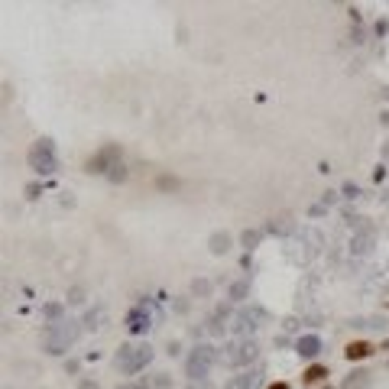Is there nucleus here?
I'll return each mask as SVG.
<instances>
[{"label":"nucleus","instance_id":"nucleus-1","mask_svg":"<svg viewBox=\"0 0 389 389\" xmlns=\"http://www.w3.org/2000/svg\"><path fill=\"white\" fill-rule=\"evenodd\" d=\"M153 357H156V351H153L149 344H143V340H127V344H121L114 364H117L121 373L134 377V373H140V370H146V366L153 364Z\"/></svg>","mask_w":389,"mask_h":389},{"label":"nucleus","instance_id":"nucleus-2","mask_svg":"<svg viewBox=\"0 0 389 389\" xmlns=\"http://www.w3.org/2000/svg\"><path fill=\"white\" fill-rule=\"evenodd\" d=\"M78 334H81L78 321H75V318H62L55 325H49L46 338H42V347H46V353H52V357H62V353L78 340Z\"/></svg>","mask_w":389,"mask_h":389},{"label":"nucleus","instance_id":"nucleus-3","mask_svg":"<svg viewBox=\"0 0 389 389\" xmlns=\"http://www.w3.org/2000/svg\"><path fill=\"white\" fill-rule=\"evenodd\" d=\"M214 364H218V351L211 344H194L188 351V357H185V377L192 383H205Z\"/></svg>","mask_w":389,"mask_h":389},{"label":"nucleus","instance_id":"nucleus-4","mask_svg":"<svg viewBox=\"0 0 389 389\" xmlns=\"http://www.w3.org/2000/svg\"><path fill=\"white\" fill-rule=\"evenodd\" d=\"M269 318L266 308L260 305H247V308H237L231 315V334L234 338H253L256 331L263 328V321Z\"/></svg>","mask_w":389,"mask_h":389},{"label":"nucleus","instance_id":"nucleus-5","mask_svg":"<svg viewBox=\"0 0 389 389\" xmlns=\"http://www.w3.org/2000/svg\"><path fill=\"white\" fill-rule=\"evenodd\" d=\"M29 169L36 175H55L59 172V149L49 136H39L29 149Z\"/></svg>","mask_w":389,"mask_h":389},{"label":"nucleus","instance_id":"nucleus-6","mask_svg":"<svg viewBox=\"0 0 389 389\" xmlns=\"http://www.w3.org/2000/svg\"><path fill=\"white\" fill-rule=\"evenodd\" d=\"M159 321V308L153 299H140V302L127 312V318H123V328H127V334H146V331L153 328Z\"/></svg>","mask_w":389,"mask_h":389},{"label":"nucleus","instance_id":"nucleus-7","mask_svg":"<svg viewBox=\"0 0 389 389\" xmlns=\"http://www.w3.org/2000/svg\"><path fill=\"white\" fill-rule=\"evenodd\" d=\"M256 357H260V344L253 338H234L221 353V360L227 366H250Z\"/></svg>","mask_w":389,"mask_h":389},{"label":"nucleus","instance_id":"nucleus-8","mask_svg":"<svg viewBox=\"0 0 389 389\" xmlns=\"http://www.w3.org/2000/svg\"><path fill=\"white\" fill-rule=\"evenodd\" d=\"M117 162H121V146H117V143L101 146L95 156L85 162V172H88V175H108V172L114 169Z\"/></svg>","mask_w":389,"mask_h":389},{"label":"nucleus","instance_id":"nucleus-9","mask_svg":"<svg viewBox=\"0 0 389 389\" xmlns=\"http://www.w3.org/2000/svg\"><path fill=\"white\" fill-rule=\"evenodd\" d=\"M373 243H377V231L366 224V227H360V231L353 234L351 256H370V253H373Z\"/></svg>","mask_w":389,"mask_h":389},{"label":"nucleus","instance_id":"nucleus-10","mask_svg":"<svg viewBox=\"0 0 389 389\" xmlns=\"http://www.w3.org/2000/svg\"><path fill=\"white\" fill-rule=\"evenodd\" d=\"M373 353H377V347H373L370 340H351V344L344 347V357L353 360V364H357V360H370Z\"/></svg>","mask_w":389,"mask_h":389},{"label":"nucleus","instance_id":"nucleus-11","mask_svg":"<svg viewBox=\"0 0 389 389\" xmlns=\"http://www.w3.org/2000/svg\"><path fill=\"white\" fill-rule=\"evenodd\" d=\"M260 383H263V366H260V370H247V373H240V377H234L231 383H227V389H260Z\"/></svg>","mask_w":389,"mask_h":389},{"label":"nucleus","instance_id":"nucleus-12","mask_svg":"<svg viewBox=\"0 0 389 389\" xmlns=\"http://www.w3.org/2000/svg\"><path fill=\"white\" fill-rule=\"evenodd\" d=\"M295 353H299V357H305V360H315L318 353H321V338H318V334H305V338H299V344H295Z\"/></svg>","mask_w":389,"mask_h":389},{"label":"nucleus","instance_id":"nucleus-13","mask_svg":"<svg viewBox=\"0 0 389 389\" xmlns=\"http://www.w3.org/2000/svg\"><path fill=\"white\" fill-rule=\"evenodd\" d=\"M373 386V373L370 370H353L340 379V389H370Z\"/></svg>","mask_w":389,"mask_h":389},{"label":"nucleus","instance_id":"nucleus-14","mask_svg":"<svg viewBox=\"0 0 389 389\" xmlns=\"http://www.w3.org/2000/svg\"><path fill=\"white\" fill-rule=\"evenodd\" d=\"M351 328H360V331H386L389 321L383 315H366V318H351Z\"/></svg>","mask_w":389,"mask_h":389},{"label":"nucleus","instance_id":"nucleus-15","mask_svg":"<svg viewBox=\"0 0 389 389\" xmlns=\"http://www.w3.org/2000/svg\"><path fill=\"white\" fill-rule=\"evenodd\" d=\"M328 379V366H321V364H312L308 370L302 373V383L305 386H321Z\"/></svg>","mask_w":389,"mask_h":389},{"label":"nucleus","instance_id":"nucleus-16","mask_svg":"<svg viewBox=\"0 0 389 389\" xmlns=\"http://www.w3.org/2000/svg\"><path fill=\"white\" fill-rule=\"evenodd\" d=\"M227 295H231V305L234 302H243V299L250 295V276H243V279L231 282V292H227Z\"/></svg>","mask_w":389,"mask_h":389},{"label":"nucleus","instance_id":"nucleus-17","mask_svg":"<svg viewBox=\"0 0 389 389\" xmlns=\"http://www.w3.org/2000/svg\"><path fill=\"white\" fill-rule=\"evenodd\" d=\"M266 231L276 234V237H286V234L295 231V224H292V218H273V221L266 224Z\"/></svg>","mask_w":389,"mask_h":389},{"label":"nucleus","instance_id":"nucleus-18","mask_svg":"<svg viewBox=\"0 0 389 389\" xmlns=\"http://www.w3.org/2000/svg\"><path fill=\"white\" fill-rule=\"evenodd\" d=\"M81 325H85L88 331H97L101 325H108V312H104V308H91V312L85 315V321H81Z\"/></svg>","mask_w":389,"mask_h":389},{"label":"nucleus","instance_id":"nucleus-19","mask_svg":"<svg viewBox=\"0 0 389 389\" xmlns=\"http://www.w3.org/2000/svg\"><path fill=\"white\" fill-rule=\"evenodd\" d=\"M227 243H231V234H214L211 237V253H227Z\"/></svg>","mask_w":389,"mask_h":389},{"label":"nucleus","instance_id":"nucleus-20","mask_svg":"<svg viewBox=\"0 0 389 389\" xmlns=\"http://www.w3.org/2000/svg\"><path fill=\"white\" fill-rule=\"evenodd\" d=\"M127 175H130V169H127V166H123V162H117V166H114V169L108 172V179L114 185H121V182H127Z\"/></svg>","mask_w":389,"mask_h":389},{"label":"nucleus","instance_id":"nucleus-21","mask_svg":"<svg viewBox=\"0 0 389 389\" xmlns=\"http://www.w3.org/2000/svg\"><path fill=\"white\" fill-rule=\"evenodd\" d=\"M146 383H149V389H172V377H169V373H156V377H149Z\"/></svg>","mask_w":389,"mask_h":389},{"label":"nucleus","instance_id":"nucleus-22","mask_svg":"<svg viewBox=\"0 0 389 389\" xmlns=\"http://www.w3.org/2000/svg\"><path fill=\"white\" fill-rule=\"evenodd\" d=\"M240 243H243V250H247V253H253L256 243H260V231H243Z\"/></svg>","mask_w":389,"mask_h":389},{"label":"nucleus","instance_id":"nucleus-23","mask_svg":"<svg viewBox=\"0 0 389 389\" xmlns=\"http://www.w3.org/2000/svg\"><path fill=\"white\" fill-rule=\"evenodd\" d=\"M156 185H159V188H162V192H175V188H179V185H182V182H179V179H172V175H159V179H156Z\"/></svg>","mask_w":389,"mask_h":389},{"label":"nucleus","instance_id":"nucleus-24","mask_svg":"<svg viewBox=\"0 0 389 389\" xmlns=\"http://www.w3.org/2000/svg\"><path fill=\"white\" fill-rule=\"evenodd\" d=\"M46 321L49 325H55V321H62V305H46Z\"/></svg>","mask_w":389,"mask_h":389},{"label":"nucleus","instance_id":"nucleus-25","mask_svg":"<svg viewBox=\"0 0 389 389\" xmlns=\"http://www.w3.org/2000/svg\"><path fill=\"white\" fill-rule=\"evenodd\" d=\"M81 299H85V289H72V292H68V302H72V305H78Z\"/></svg>","mask_w":389,"mask_h":389},{"label":"nucleus","instance_id":"nucleus-26","mask_svg":"<svg viewBox=\"0 0 389 389\" xmlns=\"http://www.w3.org/2000/svg\"><path fill=\"white\" fill-rule=\"evenodd\" d=\"M117 389H149V383L140 379V383H123V386H117Z\"/></svg>","mask_w":389,"mask_h":389},{"label":"nucleus","instance_id":"nucleus-27","mask_svg":"<svg viewBox=\"0 0 389 389\" xmlns=\"http://www.w3.org/2000/svg\"><path fill=\"white\" fill-rule=\"evenodd\" d=\"M344 194H347V198H360V188H357V185H344Z\"/></svg>","mask_w":389,"mask_h":389},{"label":"nucleus","instance_id":"nucleus-28","mask_svg":"<svg viewBox=\"0 0 389 389\" xmlns=\"http://www.w3.org/2000/svg\"><path fill=\"white\" fill-rule=\"evenodd\" d=\"M389 33V20H379L377 23V36H386Z\"/></svg>","mask_w":389,"mask_h":389},{"label":"nucleus","instance_id":"nucleus-29","mask_svg":"<svg viewBox=\"0 0 389 389\" xmlns=\"http://www.w3.org/2000/svg\"><path fill=\"white\" fill-rule=\"evenodd\" d=\"M39 192H42V185H29V188H26V194H29V198H39Z\"/></svg>","mask_w":389,"mask_h":389},{"label":"nucleus","instance_id":"nucleus-30","mask_svg":"<svg viewBox=\"0 0 389 389\" xmlns=\"http://www.w3.org/2000/svg\"><path fill=\"white\" fill-rule=\"evenodd\" d=\"M373 179H377V182H383V179H386V166H379V169L373 172Z\"/></svg>","mask_w":389,"mask_h":389},{"label":"nucleus","instance_id":"nucleus-31","mask_svg":"<svg viewBox=\"0 0 389 389\" xmlns=\"http://www.w3.org/2000/svg\"><path fill=\"white\" fill-rule=\"evenodd\" d=\"M269 389H292V386H289V383H282V379H279V383H273V386H269Z\"/></svg>","mask_w":389,"mask_h":389},{"label":"nucleus","instance_id":"nucleus-32","mask_svg":"<svg viewBox=\"0 0 389 389\" xmlns=\"http://www.w3.org/2000/svg\"><path fill=\"white\" fill-rule=\"evenodd\" d=\"M81 389H97V386L91 383V379H85V383H81Z\"/></svg>","mask_w":389,"mask_h":389},{"label":"nucleus","instance_id":"nucleus-33","mask_svg":"<svg viewBox=\"0 0 389 389\" xmlns=\"http://www.w3.org/2000/svg\"><path fill=\"white\" fill-rule=\"evenodd\" d=\"M188 389H211V386H205V383H192Z\"/></svg>","mask_w":389,"mask_h":389},{"label":"nucleus","instance_id":"nucleus-34","mask_svg":"<svg viewBox=\"0 0 389 389\" xmlns=\"http://www.w3.org/2000/svg\"><path fill=\"white\" fill-rule=\"evenodd\" d=\"M379 351H389V340H383V344H379Z\"/></svg>","mask_w":389,"mask_h":389},{"label":"nucleus","instance_id":"nucleus-35","mask_svg":"<svg viewBox=\"0 0 389 389\" xmlns=\"http://www.w3.org/2000/svg\"><path fill=\"white\" fill-rule=\"evenodd\" d=\"M383 97H386V101H389V88H383Z\"/></svg>","mask_w":389,"mask_h":389},{"label":"nucleus","instance_id":"nucleus-36","mask_svg":"<svg viewBox=\"0 0 389 389\" xmlns=\"http://www.w3.org/2000/svg\"><path fill=\"white\" fill-rule=\"evenodd\" d=\"M325 389H331V386H325Z\"/></svg>","mask_w":389,"mask_h":389}]
</instances>
